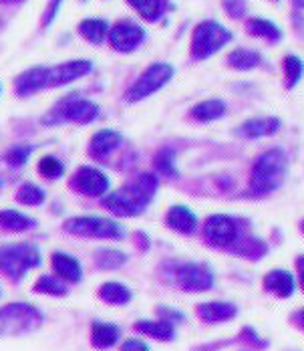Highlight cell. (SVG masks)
Instances as JSON below:
<instances>
[{"label": "cell", "mask_w": 304, "mask_h": 351, "mask_svg": "<svg viewBox=\"0 0 304 351\" xmlns=\"http://www.w3.org/2000/svg\"><path fill=\"white\" fill-rule=\"evenodd\" d=\"M51 269L55 273V277H59L61 281L67 285H79L83 281V265L77 256L57 250L51 254Z\"/></svg>", "instance_id": "obj_14"}, {"label": "cell", "mask_w": 304, "mask_h": 351, "mask_svg": "<svg viewBox=\"0 0 304 351\" xmlns=\"http://www.w3.org/2000/svg\"><path fill=\"white\" fill-rule=\"evenodd\" d=\"M33 293L47 297H67L68 285L55 275H40L33 285Z\"/></svg>", "instance_id": "obj_30"}, {"label": "cell", "mask_w": 304, "mask_h": 351, "mask_svg": "<svg viewBox=\"0 0 304 351\" xmlns=\"http://www.w3.org/2000/svg\"><path fill=\"white\" fill-rule=\"evenodd\" d=\"M280 128H282V121L278 117H272V115L252 117L238 128V136L248 138V140H258V138H268V136L278 134Z\"/></svg>", "instance_id": "obj_16"}, {"label": "cell", "mask_w": 304, "mask_h": 351, "mask_svg": "<svg viewBox=\"0 0 304 351\" xmlns=\"http://www.w3.org/2000/svg\"><path fill=\"white\" fill-rule=\"evenodd\" d=\"M65 232L81 239H103V241H119L125 232L123 228L109 218L103 216H75L63 224Z\"/></svg>", "instance_id": "obj_7"}, {"label": "cell", "mask_w": 304, "mask_h": 351, "mask_svg": "<svg viewBox=\"0 0 304 351\" xmlns=\"http://www.w3.org/2000/svg\"><path fill=\"white\" fill-rule=\"evenodd\" d=\"M145 40V31L131 23V21H119L109 29V43L119 53H131Z\"/></svg>", "instance_id": "obj_11"}, {"label": "cell", "mask_w": 304, "mask_h": 351, "mask_svg": "<svg viewBox=\"0 0 304 351\" xmlns=\"http://www.w3.org/2000/svg\"><path fill=\"white\" fill-rule=\"evenodd\" d=\"M47 77H49V67H33V69L25 71L16 77L14 91L21 97L33 95L40 89H47Z\"/></svg>", "instance_id": "obj_20"}, {"label": "cell", "mask_w": 304, "mask_h": 351, "mask_svg": "<svg viewBox=\"0 0 304 351\" xmlns=\"http://www.w3.org/2000/svg\"><path fill=\"white\" fill-rule=\"evenodd\" d=\"M246 33L258 38H264L268 43H278L282 40V31L276 23H272L268 19H260V16H252L246 21Z\"/></svg>", "instance_id": "obj_24"}, {"label": "cell", "mask_w": 304, "mask_h": 351, "mask_svg": "<svg viewBox=\"0 0 304 351\" xmlns=\"http://www.w3.org/2000/svg\"><path fill=\"white\" fill-rule=\"evenodd\" d=\"M244 237L242 224L234 216L228 214H212L203 222V239L205 243L214 248H224L230 250L238 241Z\"/></svg>", "instance_id": "obj_8"}, {"label": "cell", "mask_w": 304, "mask_h": 351, "mask_svg": "<svg viewBox=\"0 0 304 351\" xmlns=\"http://www.w3.org/2000/svg\"><path fill=\"white\" fill-rule=\"evenodd\" d=\"M157 178L153 174H139L127 186H123L117 192H111L103 198V206L109 212L125 218L139 216L145 210L157 192Z\"/></svg>", "instance_id": "obj_1"}, {"label": "cell", "mask_w": 304, "mask_h": 351, "mask_svg": "<svg viewBox=\"0 0 304 351\" xmlns=\"http://www.w3.org/2000/svg\"><path fill=\"white\" fill-rule=\"evenodd\" d=\"M160 275L162 279H166L169 285H175L183 293H205L216 282L212 267H207L205 263H196V261L164 263L160 269Z\"/></svg>", "instance_id": "obj_3"}, {"label": "cell", "mask_w": 304, "mask_h": 351, "mask_svg": "<svg viewBox=\"0 0 304 351\" xmlns=\"http://www.w3.org/2000/svg\"><path fill=\"white\" fill-rule=\"evenodd\" d=\"M61 4H63V0H51L49 4H47V8H45V12H42V27H49L53 21H55V16L59 14V8H61Z\"/></svg>", "instance_id": "obj_41"}, {"label": "cell", "mask_w": 304, "mask_h": 351, "mask_svg": "<svg viewBox=\"0 0 304 351\" xmlns=\"http://www.w3.org/2000/svg\"><path fill=\"white\" fill-rule=\"evenodd\" d=\"M121 341V327L109 321L91 323V346L97 351L113 350Z\"/></svg>", "instance_id": "obj_17"}, {"label": "cell", "mask_w": 304, "mask_h": 351, "mask_svg": "<svg viewBox=\"0 0 304 351\" xmlns=\"http://www.w3.org/2000/svg\"><path fill=\"white\" fill-rule=\"evenodd\" d=\"M71 186L77 192L85 194V196L97 198V196H103L109 190V180H107V176L103 174L101 170L91 168V166H83V168L77 170Z\"/></svg>", "instance_id": "obj_12"}, {"label": "cell", "mask_w": 304, "mask_h": 351, "mask_svg": "<svg viewBox=\"0 0 304 351\" xmlns=\"http://www.w3.org/2000/svg\"><path fill=\"white\" fill-rule=\"evenodd\" d=\"M121 143V136L113 130H103V132H97L93 138H91V143H89V154L95 158V160H105L109 154H113Z\"/></svg>", "instance_id": "obj_23"}, {"label": "cell", "mask_w": 304, "mask_h": 351, "mask_svg": "<svg viewBox=\"0 0 304 351\" xmlns=\"http://www.w3.org/2000/svg\"><path fill=\"white\" fill-rule=\"evenodd\" d=\"M134 331L143 335V337L162 341V343H168V341L175 339V325H171L168 321H162V319H139L134 323Z\"/></svg>", "instance_id": "obj_18"}, {"label": "cell", "mask_w": 304, "mask_h": 351, "mask_svg": "<svg viewBox=\"0 0 304 351\" xmlns=\"http://www.w3.org/2000/svg\"><path fill=\"white\" fill-rule=\"evenodd\" d=\"M230 40H232V33L224 25L216 21H203L194 29L192 35V59L194 61L210 59Z\"/></svg>", "instance_id": "obj_6"}, {"label": "cell", "mask_w": 304, "mask_h": 351, "mask_svg": "<svg viewBox=\"0 0 304 351\" xmlns=\"http://www.w3.org/2000/svg\"><path fill=\"white\" fill-rule=\"evenodd\" d=\"M16 200L27 206H38L45 202V192L34 184H23L16 192Z\"/></svg>", "instance_id": "obj_35"}, {"label": "cell", "mask_w": 304, "mask_h": 351, "mask_svg": "<svg viewBox=\"0 0 304 351\" xmlns=\"http://www.w3.org/2000/svg\"><path fill=\"white\" fill-rule=\"evenodd\" d=\"M136 246L139 248V252H147L149 250V237L145 234V232H136Z\"/></svg>", "instance_id": "obj_43"}, {"label": "cell", "mask_w": 304, "mask_h": 351, "mask_svg": "<svg viewBox=\"0 0 304 351\" xmlns=\"http://www.w3.org/2000/svg\"><path fill=\"white\" fill-rule=\"evenodd\" d=\"M119 351H151V348L139 337H129L119 346Z\"/></svg>", "instance_id": "obj_42"}, {"label": "cell", "mask_w": 304, "mask_h": 351, "mask_svg": "<svg viewBox=\"0 0 304 351\" xmlns=\"http://www.w3.org/2000/svg\"><path fill=\"white\" fill-rule=\"evenodd\" d=\"M38 172L49 178V180H55V178H61L65 172V166L59 158L55 156H45L40 162H38Z\"/></svg>", "instance_id": "obj_36"}, {"label": "cell", "mask_w": 304, "mask_h": 351, "mask_svg": "<svg viewBox=\"0 0 304 351\" xmlns=\"http://www.w3.org/2000/svg\"><path fill=\"white\" fill-rule=\"evenodd\" d=\"M0 295H2V293H0Z\"/></svg>", "instance_id": "obj_50"}, {"label": "cell", "mask_w": 304, "mask_h": 351, "mask_svg": "<svg viewBox=\"0 0 304 351\" xmlns=\"http://www.w3.org/2000/svg\"><path fill=\"white\" fill-rule=\"evenodd\" d=\"M95 267L101 271H119L127 263V254L117 248H97L93 254Z\"/></svg>", "instance_id": "obj_28"}, {"label": "cell", "mask_w": 304, "mask_h": 351, "mask_svg": "<svg viewBox=\"0 0 304 351\" xmlns=\"http://www.w3.org/2000/svg\"><path fill=\"white\" fill-rule=\"evenodd\" d=\"M282 75H284V89H294L304 77V61L296 55H286L282 59Z\"/></svg>", "instance_id": "obj_31"}, {"label": "cell", "mask_w": 304, "mask_h": 351, "mask_svg": "<svg viewBox=\"0 0 304 351\" xmlns=\"http://www.w3.org/2000/svg\"><path fill=\"white\" fill-rule=\"evenodd\" d=\"M155 315H157V319L168 321V323H171V325H179V323H183V321H186V315H183L179 309L169 307V305H162V307H157V309H155Z\"/></svg>", "instance_id": "obj_38"}, {"label": "cell", "mask_w": 304, "mask_h": 351, "mask_svg": "<svg viewBox=\"0 0 304 351\" xmlns=\"http://www.w3.org/2000/svg\"><path fill=\"white\" fill-rule=\"evenodd\" d=\"M31 152H33V147H29V145H14V147L6 154V162H8L12 168H21L23 164H27Z\"/></svg>", "instance_id": "obj_37"}, {"label": "cell", "mask_w": 304, "mask_h": 351, "mask_svg": "<svg viewBox=\"0 0 304 351\" xmlns=\"http://www.w3.org/2000/svg\"><path fill=\"white\" fill-rule=\"evenodd\" d=\"M224 10L232 19H244L248 12V2L246 0H224Z\"/></svg>", "instance_id": "obj_40"}, {"label": "cell", "mask_w": 304, "mask_h": 351, "mask_svg": "<svg viewBox=\"0 0 304 351\" xmlns=\"http://www.w3.org/2000/svg\"><path fill=\"white\" fill-rule=\"evenodd\" d=\"M296 273H299V282H301V289L304 291V254H301L296 258Z\"/></svg>", "instance_id": "obj_45"}, {"label": "cell", "mask_w": 304, "mask_h": 351, "mask_svg": "<svg viewBox=\"0 0 304 351\" xmlns=\"http://www.w3.org/2000/svg\"><path fill=\"white\" fill-rule=\"evenodd\" d=\"M166 224L179 234H194L198 228V218L188 206H171L166 214Z\"/></svg>", "instance_id": "obj_21"}, {"label": "cell", "mask_w": 304, "mask_h": 351, "mask_svg": "<svg viewBox=\"0 0 304 351\" xmlns=\"http://www.w3.org/2000/svg\"><path fill=\"white\" fill-rule=\"evenodd\" d=\"M292 25H294L296 33H299L301 36H304V14L303 12H299V10H294V12H292Z\"/></svg>", "instance_id": "obj_44"}, {"label": "cell", "mask_w": 304, "mask_h": 351, "mask_svg": "<svg viewBox=\"0 0 304 351\" xmlns=\"http://www.w3.org/2000/svg\"><path fill=\"white\" fill-rule=\"evenodd\" d=\"M153 166H155V170L162 176H168V178H177L179 176L177 170H175V156H173V152L168 149V147H164V149L157 152V156L153 160Z\"/></svg>", "instance_id": "obj_34"}, {"label": "cell", "mask_w": 304, "mask_h": 351, "mask_svg": "<svg viewBox=\"0 0 304 351\" xmlns=\"http://www.w3.org/2000/svg\"><path fill=\"white\" fill-rule=\"evenodd\" d=\"M45 323V313L25 301H14L0 307V339L4 337H23L34 333Z\"/></svg>", "instance_id": "obj_4"}, {"label": "cell", "mask_w": 304, "mask_h": 351, "mask_svg": "<svg viewBox=\"0 0 304 351\" xmlns=\"http://www.w3.org/2000/svg\"><path fill=\"white\" fill-rule=\"evenodd\" d=\"M14 2H21V0H0V4H14Z\"/></svg>", "instance_id": "obj_48"}, {"label": "cell", "mask_w": 304, "mask_h": 351, "mask_svg": "<svg viewBox=\"0 0 304 351\" xmlns=\"http://www.w3.org/2000/svg\"><path fill=\"white\" fill-rule=\"evenodd\" d=\"M288 172V160L282 149H268L262 152L252 166L250 184H248V196L252 198H264L272 192H276Z\"/></svg>", "instance_id": "obj_2"}, {"label": "cell", "mask_w": 304, "mask_h": 351, "mask_svg": "<svg viewBox=\"0 0 304 351\" xmlns=\"http://www.w3.org/2000/svg\"><path fill=\"white\" fill-rule=\"evenodd\" d=\"M79 33L83 38H87L89 43H95L99 45L105 40V36L109 35V27L107 23L101 19H85L81 25H79Z\"/></svg>", "instance_id": "obj_32"}, {"label": "cell", "mask_w": 304, "mask_h": 351, "mask_svg": "<svg viewBox=\"0 0 304 351\" xmlns=\"http://www.w3.org/2000/svg\"><path fill=\"white\" fill-rule=\"evenodd\" d=\"M175 69L169 63H153L147 69L139 75L136 83L127 89L125 99L129 104H137L141 99H147L149 95H153L155 91H160L162 87H166L171 77H173Z\"/></svg>", "instance_id": "obj_9"}, {"label": "cell", "mask_w": 304, "mask_h": 351, "mask_svg": "<svg viewBox=\"0 0 304 351\" xmlns=\"http://www.w3.org/2000/svg\"><path fill=\"white\" fill-rule=\"evenodd\" d=\"M290 319H292V323H294V325H296V327H299L301 331H304V309H299V311H294Z\"/></svg>", "instance_id": "obj_46"}, {"label": "cell", "mask_w": 304, "mask_h": 351, "mask_svg": "<svg viewBox=\"0 0 304 351\" xmlns=\"http://www.w3.org/2000/svg\"><path fill=\"white\" fill-rule=\"evenodd\" d=\"M36 226V220L18 210H0V230L25 232Z\"/></svg>", "instance_id": "obj_26"}, {"label": "cell", "mask_w": 304, "mask_h": 351, "mask_svg": "<svg viewBox=\"0 0 304 351\" xmlns=\"http://www.w3.org/2000/svg\"><path fill=\"white\" fill-rule=\"evenodd\" d=\"M292 4H294L296 8H301V10H304V0H292Z\"/></svg>", "instance_id": "obj_47"}, {"label": "cell", "mask_w": 304, "mask_h": 351, "mask_svg": "<svg viewBox=\"0 0 304 351\" xmlns=\"http://www.w3.org/2000/svg\"><path fill=\"white\" fill-rule=\"evenodd\" d=\"M226 104L222 99H207V101H202L198 106H194L190 109V117L194 121H200V123H205V121H216L220 117L226 115Z\"/></svg>", "instance_id": "obj_27"}, {"label": "cell", "mask_w": 304, "mask_h": 351, "mask_svg": "<svg viewBox=\"0 0 304 351\" xmlns=\"http://www.w3.org/2000/svg\"><path fill=\"white\" fill-rule=\"evenodd\" d=\"M301 230H303V232H304V220H303V222H301Z\"/></svg>", "instance_id": "obj_49"}, {"label": "cell", "mask_w": 304, "mask_h": 351, "mask_svg": "<svg viewBox=\"0 0 304 351\" xmlns=\"http://www.w3.org/2000/svg\"><path fill=\"white\" fill-rule=\"evenodd\" d=\"M97 297L101 299L103 303L111 305V307H125L131 303L134 299V293L127 285L119 281H107L103 282L97 291Z\"/></svg>", "instance_id": "obj_22"}, {"label": "cell", "mask_w": 304, "mask_h": 351, "mask_svg": "<svg viewBox=\"0 0 304 351\" xmlns=\"http://www.w3.org/2000/svg\"><path fill=\"white\" fill-rule=\"evenodd\" d=\"M99 117V106L89 101V99H83V97H68L63 99L59 106L55 107L42 121L53 125V123H79V125H85V123H91Z\"/></svg>", "instance_id": "obj_10"}, {"label": "cell", "mask_w": 304, "mask_h": 351, "mask_svg": "<svg viewBox=\"0 0 304 351\" xmlns=\"http://www.w3.org/2000/svg\"><path fill=\"white\" fill-rule=\"evenodd\" d=\"M268 246L264 245L260 239H250V237H242L236 245L230 248V252H234L240 258L246 261H260L266 254Z\"/></svg>", "instance_id": "obj_29"}, {"label": "cell", "mask_w": 304, "mask_h": 351, "mask_svg": "<svg viewBox=\"0 0 304 351\" xmlns=\"http://www.w3.org/2000/svg\"><path fill=\"white\" fill-rule=\"evenodd\" d=\"M40 250L33 245H10L0 248V273L12 282H21L40 265Z\"/></svg>", "instance_id": "obj_5"}, {"label": "cell", "mask_w": 304, "mask_h": 351, "mask_svg": "<svg viewBox=\"0 0 304 351\" xmlns=\"http://www.w3.org/2000/svg\"><path fill=\"white\" fill-rule=\"evenodd\" d=\"M93 71V63L87 59H79V61H67L61 63L57 67H49V77H47V89L49 87H61L73 83L75 79L85 77L87 73Z\"/></svg>", "instance_id": "obj_13"}, {"label": "cell", "mask_w": 304, "mask_h": 351, "mask_svg": "<svg viewBox=\"0 0 304 351\" xmlns=\"http://www.w3.org/2000/svg\"><path fill=\"white\" fill-rule=\"evenodd\" d=\"M196 315L205 325H220L234 319L238 315V307L230 301H205L196 305Z\"/></svg>", "instance_id": "obj_15"}, {"label": "cell", "mask_w": 304, "mask_h": 351, "mask_svg": "<svg viewBox=\"0 0 304 351\" xmlns=\"http://www.w3.org/2000/svg\"><path fill=\"white\" fill-rule=\"evenodd\" d=\"M226 63L230 69L236 71H252L258 69L264 59L258 51H252V49H234L228 57H226Z\"/></svg>", "instance_id": "obj_25"}, {"label": "cell", "mask_w": 304, "mask_h": 351, "mask_svg": "<svg viewBox=\"0 0 304 351\" xmlns=\"http://www.w3.org/2000/svg\"><path fill=\"white\" fill-rule=\"evenodd\" d=\"M240 341H244V343H248V346H252V348H256V350L268 348V341L260 339V335H258L256 329H252V327H244V329L240 331Z\"/></svg>", "instance_id": "obj_39"}, {"label": "cell", "mask_w": 304, "mask_h": 351, "mask_svg": "<svg viewBox=\"0 0 304 351\" xmlns=\"http://www.w3.org/2000/svg\"><path fill=\"white\" fill-rule=\"evenodd\" d=\"M262 285L268 293L276 295L278 299H288L296 291V281H294L292 273H288L284 269H272L270 273H266Z\"/></svg>", "instance_id": "obj_19"}, {"label": "cell", "mask_w": 304, "mask_h": 351, "mask_svg": "<svg viewBox=\"0 0 304 351\" xmlns=\"http://www.w3.org/2000/svg\"><path fill=\"white\" fill-rule=\"evenodd\" d=\"M127 2L149 23L160 21L164 16V12H166V2L164 0H127Z\"/></svg>", "instance_id": "obj_33"}]
</instances>
